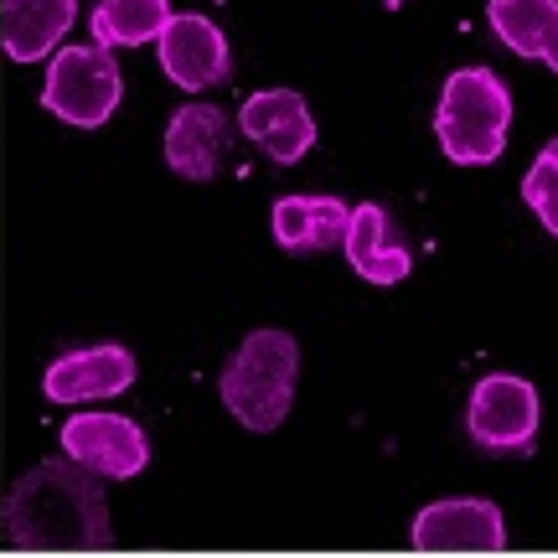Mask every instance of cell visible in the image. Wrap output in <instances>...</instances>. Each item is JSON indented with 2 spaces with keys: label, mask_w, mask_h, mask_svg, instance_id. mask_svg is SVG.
<instances>
[{
  "label": "cell",
  "mask_w": 558,
  "mask_h": 558,
  "mask_svg": "<svg viewBox=\"0 0 558 558\" xmlns=\"http://www.w3.org/2000/svg\"><path fill=\"white\" fill-rule=\"evenodd\" d=\"M114 522L94 471L78 460H47L11 486L5 497V543L21 554H88L109 548Z\"/></svg>",
  "instance_id": "cell-1"
},
{
  "label": "cell",
  "mask_w": 558,
  "mask_h": 558,
  "mask_svg": "<svg viewBox=\"0 0 558 558\" xmlns=\"http://www.w3.org/2000/svg\"><path fill=\"white\" fill-rule=\"evenodd\" d=\"M295 383H300V347L290 331L259 326L239 341V352L222 367V409L239 418L243 429L269 435L279 429L290 409H295Z\"/></svg>",
  "instance_id": "cell-2"
},
{
  "label": "cell",
  "mask_w": 558,
  "mask_h": 558,
  "mask_svg": "<svg viewBox=\"0 0 558 558\" xmlns=\"http://www.w3.org/2000/svg\"><path fill=\"white\" fill-rule=\"evenodd\" d=\"M507 130H512V94L492 68H460L445 78L435 135L456 166H492L507 150Z\"/></svg>",
  "instance_id": "cell-3"
},
{
  "label": "cell",
  "mask_w": 558,
  "mask_h": 558,
  "mask_svg": "<svg viewBox=\"0 0 558 558\" xmlns=\"http://www.w3.org/2000/svg\"><path fill=\"white\" fill-rule=\"evenodd\" d=\"M124 99V73L114 52L88 41V47H62L52 68H47V83H41V109L52 120L73 124V130H99V124L114 120V109Z\"/></svg>",
  "instance_id": "cell-4"
},
{
  "label": "cell",
  "mask_w": 558,
  "mask_h": 558,
  "mask_svg": "<svg viewBox=\"0 0 558 558\" xmlns=\"http://www.w3.org/2000/svg\"><path fill=\"white\" fill-rule=\"evenodd\" d=\"M538 388L518 373H486L471 388V409H465V435L486 456H533L538 445Z\"/></svg>",
  "instance_id": "cell-5"
},
{
  "label": "cell",
  "mask_w": 558,
  "mask_h": 558,
  "mask_svg": "<svg viewBox=\"0 0 558 558\" xmlns=\"http://www.w3.org/2000/svg\"><path fill=\"white\" fill-rule=\"evenodd\" d=\"M62 456L104 481H130L150 460V439L124 414H73L62 424Z\"/></svg>",
  "instance_id": "cell-6"
},
{
  "label": "cell",
  "mask_w": 558,
  "mask_h": 558,
  "mask_svg": "<svg viewBox=\"0 0 558 558\" xmlns=\"http://www.w3.org/2000/svg\"><path fill=\"white\" fill-rule=\"evenodd\" d=\"M414 548L418 554H501L507 548L501 507L486 497L429 501L414 518Z\"/></svg>",
  "instance_id": "cell-7"
},
{
  "label": "cell",
  "mask_w": 558,
  "mask_h": 558,
  "mask_svg": "<svg viewBox=\"0 0 558 558\" xmlns=\"http://www.w3.org/2000/svg\"><path fill=\"white\" fill-rule=\"evenodd\" d=\"M156 52L166 78L177 88H186V94H202V88H218V83L233 78V52H228L222 26L197 16V11L171 16V26L156 37Z\"/></svg>",
  "instance_id": "cell-8"
},
{
  "label": "cell",
  "mask_w": 558,
  "mask_h": 558,
  "mask_svg": "<svg viewBox=\"0 0 558 558\" xmlns=\"http://www.w3.org/2000/svg\"><path fill=\"white\" fill-rule=\"evenodd\" d=\"M135 352L120 341H99V347H78L62 352L47 373H41V393L52 403H99L114 399L135 383Z\"/></svg>",
  "instance_id": "cell-9"
},
{
  "label": "cell",
  "mask_w": 558,
  "mask_h": 558,
  "mask_svg": "<svg viewBox=\"0 0 558 558\" xmlns=\"http://www.w3.org/2000/svg\"><path fill=\"white\" fill-rule=\"evenodd\" d=\"M239 130L275 166H295L311 145H316V120L300 99L295 88H264V94H248L239 104Z\"/></svg>",
  "instance_id": "cell-10"
},
{
  "label": "cell",
  "mask_w": 558,
  "mask_h": 558,
  "mask_svg": "<svg viewBox=\"0 0 558 558\" xmlns=\"http://www.w3.org/2000/svg\"><path fill=\"white\" fill-rule=\"evenodd\" d=\"M233 140V114L218 104H181L166 124V166L186 181H213Z\"/></svg>",
  "instance_id": "cell-11"
},
{
  "label": "cell",
  "mask_w": 558,
  "mask_h": 558,
  "mask_svg": "<svg viewBox=\"0 0 558 558\" xmlns=\"http://www.w3.org/2000/svg\"><path fill=\"white\" fill-rule=\"evenodd\" d=\"M347 264L357 269L367 284H403L409 269H414V254H409V243L399 239V228L393 218L383 213L378 202H362L352 207V222H347Z\"/></svg>",
  "instance_id": "cell-12"
},
{
  "label": "cell",
  "mask_w": 558,
  "mask_h": 558,
  "mask_svg": "<svg viewBox=\"0 0 558 558\" xmlns=\"http://www.w3.org/2000/svg\"><path fill=\"white\" fill-rule=\"evenodd\" d=\"M78 21V0H0V47L11 62L52 58Z\"/></svg>",
  "instance_id": "cell-13"
},
{
  "label": "cell",
  "mask_w": 558,
  "mask_h": 558,
  "mask_svg": "<svg viewBox=\"0 0 558 558\" xmlns=\"http://www.w3.org/2000/svg\"><path fill=\"white\" fill-rule=\"evenodd\" d=\"M347 222H352V207L341 197H316V192L279 197L275 213H269L279 248H290V254H326V248H337L347 239Z\"/></svg>",
  "instance_id": "cell-14"
},
{
  "label": "cell",
  "mask_w": 558,
  "mask_h": 558,
  "mask_svg": "<svg viewBox=\"0 0 558 558\" xmlns=\"http://www.w3.org/2000/svg\"><path fill=\"white\" fill-rule=\"evenodd\" d=\"M486 21L518 58H538L558 73V0H492Z\"/></svg>",
  "instance_id": "cell-15"
},
{
  "label": "cell",
  "mask_w": 558,
  "mask_h": 558,
  "mask_svg": "<svg viewBox=\"0 0 558 558\" xmlns=\"http://www.w3.org/2000/svg\"><path fill=\"white\" fill-rule=\"evenodd\" d=\"M171 0H99L94 5V41L99 47H145V41H156L166 26H171Z\"/></svg>",
  "instance_id": "cell-16"
},
{
  "label": "cell",
  "mask_w": 558,
  "mask_h": 558,
  "mask_svg": "<svg viewBox=\"0 0 558 558\" xmlns=\"http://www.w3.org/2000/svg\"><path fill=\"white\" fill-rule=\"evenodd\" d=\"M522 202L538 213V222L558 239V140H548L538 150V160L522 177Z\"/></svg>",
  "instance_id": "cell-17"
}]
</instances>
